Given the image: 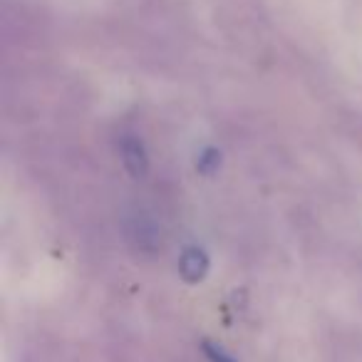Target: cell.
I'll return each instance as SVG.
<instances>
[{"instance_id":"277c9868","label":"cell","mask_w":362,"mask_h":362,"mask_svg":"<svg viewBox=\"0 0 362 362\" xmlns=\"http://www.w3.org/2000/svg\"><path fill=\"white\" fill-rule=\"evenodd\" d=\"M218 166H221V151L214 149V146L204 149L202 156H199V161H197V169L202 171V174L211 176L214 171H218Z\"/></svg>"},{"instance_id":"6da1fadb","label":"cell","mask_w":362,"mask_h":362,"mask_svg":"<svg viewBox=\"0 0 362 362\" xmlns=\"http://www.w3.org/2000/svg\"><path fill=\"white\" fill-rule=\"evenodd\" d=\"M124 226H127V238H129L136 251L154 253L161 246V228L156 226V221L149 214L144 211L129 214Z\"/></svg>"},{"instance_id":"7a4b0ae2","label":"cell","mask_w":362,"mask_h":362,"mask_svg":"<svg viewBox=\"0 0 362 362\" xmlns=\"http://www.w3.org/2000/svg\"><path fill=\"white\" fill-rule=\"evenodd\" d=\"M119 151H122V161H124V169L134 179H144L146 171H149V156H146L144 141L134 134H124L119 141Z\"/></svg>"},{"instance_id":"5b68a950","label":"cell","mask_w":362,"mask_h":362,"mask_svg":"<svg viewBox=\"0 0 362 362\" xmlns=\"http://www.w3.org/2000/svg\"><path fill=\"white\" fill-rule=\"evenodd\" d=\"M204 352H206V357L211 362H238L233 355H228L226 350H223L221 345H216V342H204Z\"/></svg>"},{"instance_id":"3957f363","label":"cell","mask_w":362,"mask_h":362,"mask_svg":"<svg viewBox=\"0 0 362 362\" xmlns=\"http://www.w3.org/2000/svg\"><path fill=\"white\" fill-rule=\"evenodd\" d=\"M179 273L187 283H202L209 273V256L206 251L197 246H189L179 258Z\"/></svg>"}]
</instances>
